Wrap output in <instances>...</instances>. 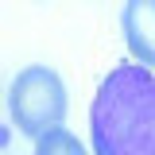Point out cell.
Here are the masks:
<instances>
[{"instance_id": "obj_1", "label": "cell", "mask_w": 155, "mask_h": 155, "mask_svg": "<svg viewBox=\"0 0 155 155\" xmlns=\"http://www.w3.org/2000/svg\"><path fill=\"white\" fill-rule=\"evenodd\" d=\"M97 155H155V78L140 62H120L101 81L89 109Z\"/></svg>"}, {"instance_id": "obj_2", "label": "cell", "mask_w": 155, "mask_h": 155, "mask_svg": "<svg viewBox=\"0 0 155 155\" xmlns=\"http://www.w3.org/2000/svg\"><path fill=\"white\" fill-rule=\"evenodd\" d=\"M8 109L23 136H43L66 120L70 97H66L62 78L51 66H27L8 89Z\"/></svg>"}, {"instance_id": "obj_3", "label": "cell", "mask_w": 155, "mask_h": 155, "mask_svg": "<svg viewBox=\"0 0 155 155\" xmlns=\"http://www.w3.org/2000/svg\"><path fill=\"white\" fill-rule=\"evenodd\" d=\"M120 27H124V43L136 54V62L151 70L155 66V0H124Z\"/></svg>"}, {"instance_id": "obj_4", "label": "cell", "mask_w": 155, "mask_h": 155, "mask_svg": "<svg viewBox=\"0 0 155 155\" xmlns=\"http://www.w3.org/2000/svg\"><path fill=\"white\" fill-rule=\"evenodd\" d=\"M35 155H85V147H81V140H78L74 132H66V128L58 124L51 132L35 136Z\"/></svg>"}]
</instances>
